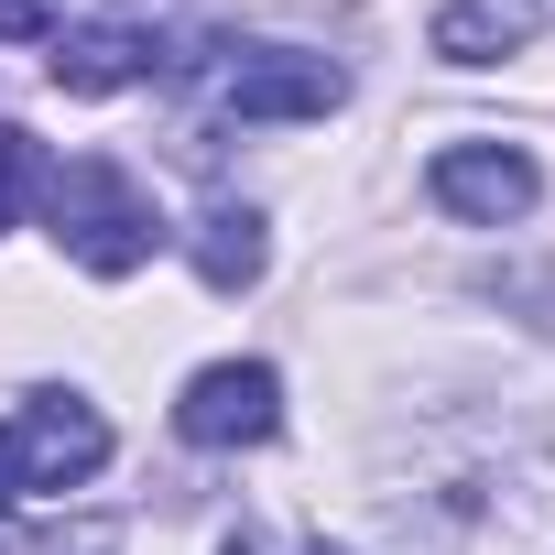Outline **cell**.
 Segmentation results:
<instances>
[{
    "label": "cell",
    "mask_w": 555,
    "mask_h": 555,
    "mask_svg": "<svg viewBox=\"0 0 555 555\" xmlns=\"http://www.w3.org/2000/svg\"><path fill=\"white\" fill-rule=\"evenodd\" d=\"M44 218H55L66 261H77V272H99V284H120V272H142V261L164 250L153 196H142L120 164H99V153H77V164H55V175H44Z\"/></svg>",
    "instance_id": "cell-1"
},
{
    "label": "cell",
    "mask_w": 555,
    "mask_h": 555,
    "mask_svg": "<svg viewBox=\"0 0 555 555\" xmlns=\"http://www.w3.org/2000/svg\"><path fill=\"white\" fill-rule=\"evenodd\" d=\"M0 436H12V479H23V501H34V490H77V479L109 468V425H99V403H77V392H34Z\"/></svg>",
    "instance_id": "cell-2"
},
{
    "label": "cell",
    "mask_w": 555,
    "mask_h": 555,
    "mask_svg": "<svg viewBox=\"0 0 555 555\" xmlns=\"http://www.w3.org/2000/svg\"><path fill=\"white\" fill-rule=\"evenodd\" d=\"M425 185H436V207H447V218H468V229L533 218V196H544V175H533V153H522V142H447V153L425 164Z\"/></svg>",
    "instance_id": "cell-3"
},
{
    "label": "cell",
    "mask_w": 555,
    "mask_h": 555,
    "mask_svg": "<svg viewBox=\"0 0 555 555\" xmlns=\"http://www.w3.org/2000/svg\"><path fill=\"white\" fill-rule=\"evenodd\" d=\"M349 99V77L327 55H295V44H261L218 77V120H327Z\"/></svg>",
    "instance_id": "cell-4"
},
{
    "label": "cell",
    "mask_w": 555,
    "mask_h": 555,
    "mask_svg": "<svg viewBox=\"0 0 555 555\" xmlns=\"http://www.w3.org/2000/svg\"><path fill=\"white\" fill-rule=\"evenodd\" d=\"M272 425H284V382H272V360H218L175 403V436L185 447H261Z\"/></svg>",
    "instance_id": "cell-5"
},
{
    "label": "cell",
    "mask_w": 555,
    "mask_h": 555,
    "mask_svg": "<svg viewBox=\"0 0 555 555\" xmlns=\"http://www.w3.org/2000/svg\"><path fill=\"white\" fill-rule=\"evenodd\" d=\"M175 55L142 34V23H88V34H66V55H55V88L66 99H109V88H142V77H164Z\"/></svg>",
    "instance_id": "cell-6"
},
{
    "label": "cell",
    "mask_w": 555,
    "mask_h": 555,
    "mask_svg": "<svg viewBox=\"0 0 555 555\" xmlns=\"http://www.w3.org/2000/svg\"><path fill=\"white\" fill-rule=\"evenodd\" d=\"M533 23H544V0H447L436 12V55L447 66H490V55L533 44Z\"/></svg>",
    "instance_id": "cell-7"
},
{
    "label": "cell",
    "mask_w": 555,
    "mask_h": 555,
    "mask_svg": "<svg viewBox=\"0 0 555 555\" xmlns=\"http://www.w3.org/2000/svg\"><path fill=\"white\" fill-rule=\"evenodd\" d=\"M185 250H196V272H207L218 295L261 284V218H250V207H229V196H218V207L196 218V240H185Z\"/></svg>",
    "instance_id": "cell-8"
},
{
    "label": "cell",
    "mask_w": 555,
    "mask_h": 555,
    "mask_svg": "<svg viewBox=\"0 0 555 555\" xmlns=\"http://www.w3.org/2000/svg\"><path fill=\"white\" fill-rule=\"evenodd\" d=\"M34 175H44V164H34V142L0 120V229H12V207H23V185H34Z\"/></svg>",
    "instance_id": "cell-9"
},
{
    "label": "cell",
    "mask_w": 555,
    "mask_h": 555,
    "mask_svg": "<svg viewBox=\"0 0 555 555\" xmlns=\"http://www.w3.org/2000/svg\"><path fill=\"white\" fill-rule=\"evenodd\" d=\"M66 23V0H0V44H44Z\"/></svg>",
    "instance_id": "cell-10"
},
{
    "label": "cell",
    "mask_w": 555,
    "mask_h": 555,
    "mask_svg": "<svg viewBox=\"0 0 555 555\" xmlns=\"http://www.w3.org/2000/svg\"><path fill=\"white\" fill-rule=\"evenodd\" d=\"M12 501H23V479H12V436H0V522H12Z\"/></svg>",
    "instance_id": "cell-11"
},
{
    "label": "cell",
    "mask_w": 555,
    "mask_h": 555,
    "mask_svg": "<svg viewBox=\"0 0 555 555\" xmlns=\"http://www.w3.org/2000/svg\"><path fill=\"white\" fill-rule=\"evenodd\" d=\"M218 555H261V544H250V533H229V544H218Z\"/></svg>",
    "instance_id": "cell-12"
},
{
    "label": "cell",
    "mask_w": 555,
    "mask_h": 555,
    "mask_svg": "<svg viewBox=\"0 0 555 555\" xmlns=\"http://www.w3.org/2000/svg\"><path fill=\"white\" fill-rule=\"evenodd\" d=\"M306 555H338V544H306Z\"/></svg>",
    "instance_id": "cell-13"
}]
</instances>
